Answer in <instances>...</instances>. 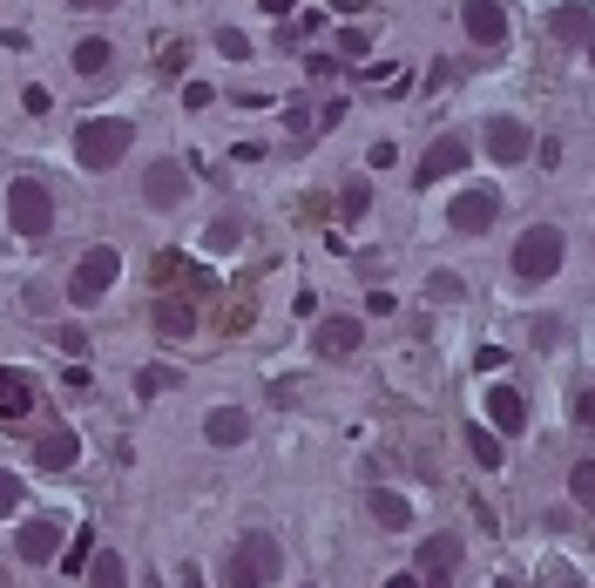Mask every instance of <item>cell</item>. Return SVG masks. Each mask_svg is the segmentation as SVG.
I'll return each instance as SVG.
<instances>
[{"label":"cell","mask_w":595,"mask_h":588,"mask_svg":"<svg viewBox=\"0 0 595 588\" xmlns=\"http://www.w3.org/2000/svg\"><path fill=\"white\" fill-rule=\"evenodd\" d=\"M129 115H95V123H82L75 129V163L82 170H115L129 155Z\"/></svg>","instance_id":"cell-1"},{"label":"cell","mask_w":595,"mask_h":588,"mask_svg":"<svg viewBox=\"0 0 595 588\" xmlns=\"http://www.w3.org/2000/svg\"><path fill=\"white\" fill-rule=\"evenodd\" d=\"M562 257H569L562 230L535 223V230H522V244H514V278H522V285H548L554 270H562Z\"/></svg>","instance_id":"cell-2"},{"label":"cell","mask_w":595,"mask_h":588,"mask_svg":"<svg viewBox=\"0 0 595 588\" xmlns=\"http://www.w3.org/2000/svg\"><path fill=\"white\" fill-rule=\"evenodd\" d=\"M8 223L21 230V238H48V223H55V196L42 176H14L8 189Z\"/></svg>","instance_id":"cell-3"},{"label":"cell","mask_w":595,"mask_h":588,"mask_svg":"<svg viewBox=\"0 0 595 588\" xmlns=\"http://www.w3.org/2000/svg\"><path fill=\"white\" fill-rule=\"evenodd\" d=\"M264 575H277V541H271V534L237 541V547H230L224 581H230V588H264Z\"/></svg>","instance_id":"cell-4"},{"label":"cell","mask_w":595,"mask_h":588,"mask_svg":"<svg viewBox=\"0 0 595 588\" xmlns=\"http://www.w3.org/2000/svg\"><path fill=\"white\" fill-rule=\"evenodd\" d=\"M115 278H123V257H115L108 244H95L82 264H75V278H68V291H75V304H95Z\"/></svg>","instance_id":"cell-5"},{"label":"cell","mask_w":595,"mask_h":588,"mask_svg":"<svg viewBox=\"0 0 595 588\" xmlns=\"http://www.w3.org/2000/svg\"><path fill=\"white\" fill-rule=\"evenodd\" d=\"M494 217H501V196H494V189H467V196H454V210H447V223L460 230V238L494 230Z\"/></svg>","instance_id":"cell-6"},{"label":"cell","mask_w":595,"mask_h":588,"mask_svg":"<svg viewBox=\"0 0 595 588\" xmlns=\"http://www.w3.org/2000/svg\"><path fill=\"white\" fill-rule=\"evenodd\" d=\"M460 27L481 48H494V42H507V8H501V0H460Z\"/></svg>","instance_id":"cell-7"},{"label":"cell","mask_w":595,"mask_h":588,"mask_svg":"<svg viewBox=\"0 0 595 588\" xmlns=\"http://www.w3.org/2000/svg\"><path fill=\"white\" fill-rule=\"evenodd\" d=\"M528 149H535L528 123H514V115H494V123H488V155H494V163H522Z\"/></svg>","instance_id":"cell-8"},{"label":"cell","mask_w":595,"mask_h":588,"mask_svg":"<svg viewBox=\"0 0 595 588\" xmlns=\"http://www.w3.org/2000/svg\"><path fill=\"white\" fill-rule=\"evenodd\" d=\"M548 34H554V42H588V34H595V8H588V0H562V8L548 14Z\"/></svg>","instance_id":"cell-9"},{"label":"cell","mask_w":595,"mask_h":588,"mask_svg":"<svg viewBox=\"0 0 595 588\" xmlns=\"http://www.w3.org/2000/svg\"><path fill=\"white\" fill-rule=\"evenodd\" d=\"M27 413H34V385H27L21 372L0 366V426H21Z\"/></svg>","instance_id":"cell-10"},{"label":"cell","mask_w":595,"mask_h":588,"mask_svg":"<svg viewBox=\"0 0 595 588\" xmlns=\"http://www.w3.org/2000/svg\"><path fill=\"white\" fill-rule=\"evenodd\" d=\"M460 163H467V142H460V136H440V142L426 149V163H420V183H447Z\"/></svg>","instance_id":"cell-11"},{"label":"cell","mask_w":595,"mask_h":588,"mask_svg":"<svg viewBox=\"0 0 595 588\" xmlns=\"http://www.w3.org/2000/svg\"><path fill=\"white\" fill-rule=\"evenodd\" d=\"M82 460V440L75 434H42L34 440V466H42V474H61V466H75Z\"/></svg>","instance_id":"cell-12"},{"label":"cell","mask_w":595,"mask_h":588,"mask_svg":"<svg viewBox=\"0 0 595 588\" xmlns=\"http://www.w3.org/2000/svg\"><path fill=\"white\" fill-rule=\"evenodd\" d=\"M488 426H494V434H522V426H528V406H522V392L494 385V392H488Z\"/></svg>","instance_id":"cell-13"},{"label":"cell","mask_w":595,"mask_h":588,"mask_svg":"<svg viewBox=\"0 0 595 588\" xmlns=\"http://www.w3.org/2000/svg\"><path fill=\"white\" fill-rule=\"evenodd\" d=\"M420 568H426V581H454V568H460V541H454V534H433V541L420 547Z\"/></svg>","instance_id":"cell-14"},{"label":"cell","mask_w":595,"mask_h":588,"mask_svg":"<svg viewBox=\"0 0 595 588\" xmlns=\"http://www.w3.org/2000/svg\"><path fill=\"white\" fill-rule=\"evenodd\" d=\"M142 196H149L156 210L183 204V170H176V163H149V176H142Z\"/></svg>","instance_id":"cell-15"},{"label":"cell","mask_w":595,"mask_h":588,"mask_svg":"<svg viewBox=\"0 0 595 588\" xmlns=\"http://www.w3.org/2000/svg\"><path fill=\"white\" fill-rule=\"evenodd\" d=\"M204 440H210V447H244V440H251V419L237 413V406H217V413L204 419Z\"/></svg>","instance_id":"cell-16"},{"label":"cell","mask_w":595,"mask_h":588,"mask_svg":"<svg viewBox=\"0 0 595 588\" xmlns=\"http://www.w3.org/2000/svg\"><path fill=\"white\" fill-rule=\"evenodd\" d=\"M61 555V528L55 521H27L21 528V562H55Z\"/></svg>","instance_id":"cell-17"},{"label":"cell","mask_w":595,"mask_h":588,"mask_svg":"<svg viewBox=\"0 0 595 588\" xmlns=\"http://www.w3.org/2000/svg\"><path fill=\"white\" fill-rule=\"evenodd\" d=\"M359 338H366L359 319H332V325L319 332V359H345V351H359Z\"/></svg>","instance_id":"cell-18"},{"label":"cell","mask_w":595,"mask_h":588,"mask_svg":"<svg viewBox=\"0 0 595 588\" xmlns=\"http://www.w3.org/2000/svg\"><path fill=\"white\" fill-rule=\"evenodd\" d=\"M89 588H129V568L115 547H102V555H89Z\"/></svg>","instance_id":"cell-19"},{"label":"cell","mask_w":595,"mask_h":588,"mask_svg":"<svg viewBox=\"0 0 595 588\" xmlns=\"http://www.w3.org/2000/svg\"><path fill=\"white\" fill-rule=\"evenodd\" d=\"M156 332H163V338H190V332H196V311L163 298V304H156Z\"/></svg>","instance_id":"cell-20"},{"label":"cell","mask_w":595,"mask_h":588,"mask_svg":"<svg viewBox=\"0 0 595 588\" xmlns=\"http://www.w3.org/2000/svg\"><path fill=\"white\" fill-rule=\"evenodd\" d=\"M108 55H115V48L102 42V34H89V42H75V55H68V61H75V74H102V68H108Z\"/></svg>","instance_id":"cell-21"},{"label":"cell","mask_w":595,"mask_h":588,"mask_svg":"<svg viewBox=\"0 0 595 588\" xmlns=\"http://www.w3.org/2000/svg\"><path fill=\"white\" fill-rule=\"evenodd\" d=\"M373 521H379V528H407V521H413V507H407L400 494H386V487H373Z\"/></svg>","instance_id":"cell-22"},{"label":"cell","mask_w":595,"mask_h":588,"mask_svg":"<svg viewBox=\"0 0 595 588\" xmlns=\"http://www.w3.org/2000/svg\"><path fill=\"white\" fill-rule=\"evenodd\" d=\"M467 453H473V466H501V440L488 426H467Z\"/></svg>","instance_id":"cell-23"},{"label":"cell","mask_w":595,"mask_h":588,"mask_svg":"<svg viewBox=\"0 0 595 588\" xmlns=\"http://www.w3.org/2000/svg\"><path fill=\"white\" fill-rule=\"evenodd\" d=\"M170 385H183L170 366H142V372H136V392H142V400H156V392H170Z\"/></svg>","instance_id":"cell-24"},{"label":"cell","mask_w":595,"mask_h":588,"mask_svg":"<svg viewBox=\"0 0 595 588\" xmlns=\"http://www.w3.org/2000/svg\"><path fill=\"white\" fill-rule=\"evenodd\" d=\"M366 210H373V189H366V183H345V189H339V217L352 223V217H366Z\"/></svg>","instance_id":"cell-25"},{"label":"cell","mask_w":595,"mask_h":588,"mask_svg":"<svg viewBox=\"0 0 595 588\" xmlns=\"http://www.w3.org/2000/svg\"><path fill=\"white\" fill-rule=\"evenodd\" d=\"M569 494H575V507H588V515H595V460H582L575 474H569Z\"/></svg>","instance_id":"cell-26"},{"label":"cell","mask_w":595,"mask_h":588,"mask_svg":"<svg viewBox=\"0 0 595 588\" xmlns=\"http://www.w3.org/2000/svg\"><path fill=\"white\" fill-rule=\"evenodd\" d=\"M89 555H95V534L82 528V534H75V547H68V555H55V562H61L68 575H82V568H89Z\"/></svg>","instance_id":"cell-27"},{"label":"cell","mask_w":595,"mask_h":588,"mask_svg":"<svg viewBox=\"0 0 595 588\" xmlns=\"http://www.w3.org/2000/svg\"><path fill=\"white\" fill-rule=\"evenodd\" d=\"M332 55H345V61H366V55H373V42H366L359 27H352V34H339V48H332Z\"/></svg>","instance_id":"cell-28"},{"label":"cell","mask_w":595,"mask_h":588,"mask_svg":"<svg viewBox=\"0 0 595 588\" xmlns=\"http://www.w3.org/2000/svg\"><path fill=\"white\" fill-rule=\"evenodd\" d=\"M217 55H230V61H244V55H251V42H244V34H237V27H217Z\"/></svg>","instance_id":"cell-29"},{"label":"cell","mask_w":595,"mask_h":588,"mask_svg":"<svg viewBox=\"0 0 595 588\" xmlns=\"http://www.w3.org/2000/svg\"><path fill=\"white\" fill-rule=\"evenodd\" d=\"M14 507H21V481L0 466V515H14Z\"/></svg>","instance_id":"cell-30"},{"label":"cell","mask_w":595,"mask_h":588,"mask_svg":"<svg viewBox=\"0 0 595 588\" xmlns=\"http://www.w3.org/2000/svg\"><path fill=\"white\" fill-rule=\"evenodd\" d=\"M61 385L75 392V400H82V392H95V379H89V366H82V359H75V366H68V379H61Z\"/></svg>","instance_id":"cell-31"},{"label":"cell","mask_w":595,"mask_h":588,"mask_svg":"<svg viewBox=\"0 0 595 588\" xmlns=\"http://www.w3.org/2000/svg\"><path fill=\"white\" fill-rule=\"evenodd\" d=\"M426 298H433V304H447V298H460V278H433V285H426Z\"/></svg>","instance_id":"cell-32"},{"label":"cell","mask_w":595,"mask_h":588,"mask_svg":"<svg viewBox=\"0 0 595 588\" xmlns=\"http://www.w3.org/2000/svg\"><path fill=\"white\" fill-rule=\"evenodd\" d=\"M554 338H562V319H535V345H541V351H548V345H554Z\"/></svg>","instance_id":"cell-33"},{"label":"cell","mask_w":595,"mask_h":588,"mask_svg":"<svg viewBox=\"0 0 595 588\" xmlns=\"http://www.w3.org/2000/svg\"><path fill=\"white\" fill-rule=\"evenodd\" d=\"M183 108H210V82H190V89H183Z\"/></svg>","instance_id":"cell-34"},{"label":"cell","mask_w":595,"mask_h":588,"mask_svg":"<svg viewBox=\"0 0 595 588\" xmlns=\"http://www.w3.org/2000/svg\"><path fill=\"white\" fill-rule=\"evenodd\" d=\"M21 108H27V115H48L55 102H48V89H27V95H21Z\"/></svg>","instance_id":"cell-35"},{"label":"cell","mask_w":595,"mask_h":588,"mask_svg":"<svg viewBox=\"0 0 595 588\" xmlns=\"http://www.w3.org/2000/svg\"><path fill=\"white\" fill-rule=\"evenodd\" d=\"M575 419H582V426H595V385H588L582 400H575Z\"/></svg>","instance_id":"cell-36"},{"label":"cell","mask_w":595,"mask_h":588,"mask_svg":"<svg viewBox=\"0 0 595 588\" xmlns=\"http://www.w3.org/2000/svg\"><path fill=\"white\" fill-rule=\"evenodd\" d=\"M82 14H108V8H123V0H75Z\"/></svg>","instance_id":"cell-37"},{"label":"cell","mask_w":595,"mask_h":588,"mask_svg":"<svg viewBox=\"0 0 595 588\" xmlns=\"http://www.w3.org/2000/svg\"><path fill=\"white\" fill-rule=\"evenodd\" d=\"M264 14H277V21H285V14H291V0H264Z\"/></svg>","instance_id":"cell-38"},{"label":"cell","mask_w":595,"mask_h":588,"mask_svg":"<svg viewBox=\"0 0 595 588\" xmlns=\"http://www.w3.org/2000/svg\"><path fill=\"white\" fill-rule=\"evenodd\" d=\"M386 588H420V581H413V575H392V581H386Z\"/></svg>","instance_id":"cell-39"},{"label":"cell","mask_w":595,"mask_h":588,"mask_svg":"<svg viewBox=\"0 0 595 588\" xmlns=\"http://www.w3.org/2000/svg\"><path fill=\"white\" fill-rule=\"evenodd\" d=\"M332 8H339V14H352V8H366V0H332Z\"/></svg>","instance_id":"cell-40"},{"label":"cell","mask_w":595,"mask_h":588,"mask_svg":"<svg viewBox=\"0 0 595 588\" xmlns=\"http://www.w3.org/2000/svg\"><path fill=\"white\" fill-rule=\"evenodd\" d=\"M183 588H204V581H196V568H183Z\"/></svg>","instance_id":"cell-41"},{"label":"cell","mask_w":595,"mask_h":588,"mask_svg":"<svg viewBox=\"0 0 595 588\" xmlns=\"http://www.w3.org/2000/svg\"><path fill=\"white\" fill-rule=\"evenodd\" d=\"M588 61H595V34H588Z\"/></svg>","instance_id":"cell-42"},{"label":"cell","mask_w":595,"mask_h":588,"mask_svg":"<svg viewBox=\"0 0 595 588\" xmlns=\"http://www.w3.org/2000/svg\"><path fill=\"white\" fill-rule=\"evenodd\" d=\"M494 588H514V581H507V575H501V581H494Z\"/></svg>","instance_id":"cell-43"},{"label":"cell","mask_w":595,"mask_h":588,"mask_svg":"<svg viewBox=\"0 0 595 588\" xmlns=\"http://www.w3.org/2000/svg\"><path fill=\"white\" fill-rule=\"evenodd\" d=\"M562 588H582V581H562Z\"/></svg>","instance_id":"cell-44"},{"label":"cell","mask_w":595,"mask_h":588,"mask_svg":"<svg viewBox=\"0 0 595 588\" xmlns=\"http://www.w3.org/2000/svg\"><path fill=\"white\" fill-rule=\"evenodd\" d=\"M149 588H163V581H149Z\"/></svg>","instance_id":"cell-45"},{"label":"cell","mask_w":595,"mask_h":588,"mask_svg":"<svg viewBox=\"0 0 595 588\" xmlns=\"http://www.w3.org/2000/svg\"><path fill=\"white\" fill-rule=\"evenodd\" d=\"M0 588H8V581H0Z\"/></svg>","instance_id":"cell-46"}]
</instances>
